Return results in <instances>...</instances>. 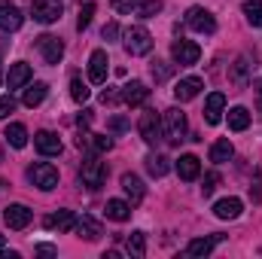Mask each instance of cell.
I'll list each match as a JSON object with an SVG mask.
<instances>
[{
    "instance_id": "obj_1",
    "label": "cell",
    "mask_w": 262,
    "mask_h": 259,
    "mask_svg": "<svg viewBox=\"0 0 262 259\" xmlns=\"http://www.w3.org/2000/svg\"><path fill=\"white\" fill-rule=\"evenodd\" d=\"M162 128H165V137L171 140V143H180L183 137H186V113L180 110V107H168L165 113H162Z\"/></svg>"
},
{
    "instance_id": "obj_2",
    "label": "cell",
    "mask_w": 262,
    "mask_h": 259,
    "mask_svg": "<svg viewBox=\"0 0 262 259\" xmlns=\"http://www.w3.org/2000/svg\"><path fill=\"white\" fill-rule=\"evenodd\" d=\"M122 46H125L128 55H149V52H152V34H149L143 25H134V28L125 31Z\"/></svg>"
},
{
    "instance_id": "obj_3",
    "label": "cell",
    "mask_w": 262,
    "mask_h": 259,
    "mask_svg": "<svg viewBox=\"0 0 262 259\" xmlns=\"http://www.w3.org/2000/svg\"><path fill=\"white\" fill-rule=\"evenodd\" d=\"M104 180H107V165L98 156H85V162L79 168V183L89 189H98V186H104Z\"/></svg>"
},
{
    "instance_id": "obj_4",
    "label": "cell",
    "mask_w": 262,
    "mask_h": 259,
    "mask_svg": "<svg viewBox=\"0 0 262 259\" xmlns=\"http://www.w3.org/2000/svg\"><path fill=\"white\" fill-rule=\"evenodd\" d=\"M28 180H31L37 189L49 192V189H55V186H58V168H55V165H49V162H34V165L28 168Z\"/></svg>"
},
{
    "instance_id": "obj_5",
    "label": "cell",
    "mask_w": 262,
    "mask_h": 259,
    "mask_svg": "<svg viewBox=\"0 0 262 259\" xmlns=\"http://www.w3.org/2000/svg\"><path fill=\"white\" fill-rule=\"evenodd\" d=\"M137 131H140V137H143L149 146H152V143H159V140L165 137V128H162V116H159L156 110H146V113H140Z\"/></svg>"
},
{
    "instance_id": "obj_6",
    "label": "cell",
    "mask_w": 262,
    "mask_h": 259,
    "mask_svg": "<svg viewBox=\"0 0 262 259\" xmlns=\"http://www.w3.org/2000/svg\"><path fill=\"white\" fill-rule=\"evenodd\" d=\"M171 58H174V64L180 67H192L198 64V58H201V46L192 43V40H174V46H171Z\"/></svg>"
},
{
    "instance_id": "obj_7",
    "label": "cell",
    "mask_w": 262,
    "mask_h": 259,
    "mask_svg": "<svg viewBox=\"0 0 262 259\" xmlns=\"http://www.w3.org/2000/svg\"><path fill=\"white\" fill-rule=\"evenodd\" d=\"M186 28H192L195 34H213L216 31V18L204 6H189L186 9Z\"/></svg>"
},
{
    "instance_id": "obj_8",
    "label": "cell",
    "mask_w": 262,
    "mask_h": 259,
    "mask_svg": "<svg viewBox=\"0 0 262 259\" xmlns=\"http://www.w3.org/2000/svg\"><path fill=\"white\" fill-rule=\"evenodd\" d=\"M31 15L40 25H52V21L61 18V0H34L31 3Z\"/></svg>"
},
{
    "instance_id": "obj_9",
    "label": "cell",
    "mask_w": 262,
    "mask_h": 259,
    "mask_svg": "<svg viewBox=\"0 0 262 259\" xmlns=\"http://www.w3.org/2000/svg\"><path fill=\"white\" fill-rule=\"evenodd\" d=\"M37 49H40V55L46 58V64H58V61L64 58V43H61L58 37H52V34H40V37H37Z\"/></svg>"
},
{
    "instance_id": "obj_10",
    "label": "cell",
    "mask_w": 262,
    "mask_h": 259,
    "mask_svg": "<svg viewBox=\"0 0 262 259\" xmlns=\"http://www.w3.org/2000/svg\"><path fill=\"white\" fill-rule=\"evenodd\" d=\"M31 220H34V213H31V207H25V204H9V207L3 210V223H6L9 229H15V232L28 229Z\"/></svg>"
},
{
    "instance_id": "obj_11",
    "label": "cell",
    "mask_w": 262,
    "mask_h": 259,
    "mask_svg": "<svg viewBox=\"0 0 262 259\" xmlns=\"http://www.w3.org/2000/svg\"><path fill=\"white\" fill-rule=\"evenodd\" d=\"M21 25H25L21 9L9 0H0V31H18Z\"/></svg>"
},
{
    "instance_id": "obj_12",
    "label": "cell",
    "mask_w": 262,
    "mask_h": 259,
    "mask_svg": "<svg viewBox=\"0 0 262 259\" xmlns=\"http://www.w3.org/2000/svg\"><path fill=\"white\" fill-rule=\"evenodd\" d=\"M34 146H37L40 156H58V153H61V137H58L55 131L43 128V131L34 134Z\"/></svg>"
},
{
    "instance_id": "obj_13",
    "label": "cell",
    "mask_w": 262,
    "mask_h": 259,
    "mask_svg": "<svg viewBox=\"0 0 262 259\" xmlns=\"http://www.w3.org/2000/svg\"><path fill=\"white\" fill-rule=\"evenodd\" d=\"M226 235H207V238H192L189 244H186V256H192V259H201V256H210L213 253V247L223 241Z\"/></svg>"
},
{
    "instance_id": "obj_14",
    "label": "cell",
    "mask_w": 262,
    "mask_h": 259,
    "mask_svg": "<svg viewBox=\"0 0 262 259\" xmlns=\"http://www.w3.org/2000/svg\"><path fill=\"white\" fill-rule=\"evenodd\" d=\"M107 64H110V61H107V52H104V49H95V52L89 55V79L98 82V85L107 82V73H110Z\"/></svg>"
},
{
    "instance_id": "obj_15",
    "label": "cell",
    "mask_w": 262,
    "mask_h": 259,
    "mask_svg": "<svg viewBox=\"0 0 262 259\" xmlns=\"http://www.w3.org/2000/svg\"><path fill=\"white\" fill-rule=\"evenodd\" d=\"M146 98H149V89H146V82H140V79H131L128 85H122V101H125L128 107H143V104H146Z\"/></svg>"
},
{
    "instance_id": "obj_16",
    "label": "cell",
    "mask_w": 262,
    "mask_h": 259,
    "mask_svg": "<svg viewBox=\"0 0 262 259\" xmlns=\"http://www.w3.org/2000/svg\"><path fill=\"white\" fill-rule=\"evenodd\" d=\"M223 110H226V95H223V92L207 95V104H204V122H207V125H220Z\"/></svg>"
},
{
    "instance_id": "obj_17",
    "label": "cell",
    "mask_w": 262,
    "mask_h": 259,
    "mask_svg": "<svg viewBox=\"0 0 262 259\" xmlns=\"http://www.w3.org/2000/svg\"><path fill=\"white\" fill-rule=\"evenodd\" d=\"M73 232H76L79 238H85V241H98V238H101V223H98L95 217L82 213V217H76V226H73Z\"/></svg>"
},
{
    "instance_id": "obj_18",
    "label": "cell",
    "mask_w": 262,
    "mask_h": 259,
    "mask_svg": "<svg viewBox=\"0 0 262 259\" xmlns=\"http://www.w3.org/2000/svg\"><path fill=\"white\" fill-rule=\"evenodd\" d=\"M31 76H34L31 64L15 61V64L9 67V73H6V85H9V92H12V89H21V85H28V82H31Z\"/></svg>"
},
{
    "instance_id": "obj_19",
    "label": "cell",
    "mask_w": 262,
    "mask_h": 259,
    "mask_svg": "<svg viewBox=\"0 0 262 259\" xmlns=\"http://www.w3.org/2000/svg\"><path fill=\"white\" fill-rule=\"evenodd\" d=\"M204 89V82L198 79V76H186V79H180L177 85H174V98L183 104V101H192V98H198V92Z\"/></svg>"
},
{
    "instance_id": "obj_20",
    "label": "cell",
    "mask_w": 262,
    "mask_h": 259,
    "mask_svg": "<svg viewBox=\"0 0 262 259\" xmlns=\"http://www.w3.org/2000/svg\"><path fill=\"white\" fill-rule=\"evenodd\" d=\"M73 226H76L73 210H55L46 217V229H52V232H73Z\"/></svg>"
},
{
    "instance_id": "obj_21",
    "label": "cell",
    "mask_w": 262,
    "mask_h": 259,
    "mask_svg": "<svg viewBox=\"0 0 262 259\" xmlns=\"http://www.w3.org/2000/svg\"><path fill=\"white\" fill-rule=\"evenodd\" d=\"M122 192L128 195V204L134 207V204H140L143 201V195H146V189H143V180L137 177V174H122Z\"/></svg>"
},
{
    "instance_id": "obj_22",
    "label": "cell",
    "mask_w": 262,
    "mask_h": 259,
    "mask_svg": "<svg viewBox=\"0 0 262 259\" xmlns=\"http://www.w3.org/2000/svg\"><path fill=\"white\" fill-rule=\"evenodd\" d=\"M241 210H244L241 198H223V201H216V204H213V213H216L220 220H238V217H241Z\"/></svg>"
},
{
    "instance_id": "obj_23",
    "label": "cell",
    "mask_w": 262,
    "mask_h": 259,
    "mask_svg": "<svg viewBox=\"0 0 262 259\" xmlns=\"http://www.w3.org/2000/svg\"><path fill=\"white\" fill-rule=\"evenodd\" d=\"M250 55H241L235 64H232V73H229V79H232V85H238V89H244L247 82H250Z\"/></svg>"
},
{
    "instance_id": "obj_24",
    "label": "cell",
    "mask_w": 262,
    "mask_h": 259,
    "mask_svg": "<svg viewBox=\"0 0 262 259\" xmlns=\"http://www.w3.org/2000/svg\"><path fill=\"white\" fill-rule=\"evenodd\" d=\"M174 168H177L180 180H195L198 174H201V159L198 156H180Z\"/></svg>"
},
{
    "instance_id": "obj_25",
    "label": "cell",
    "mask_w": 262,
    "mask_h": 259,
    "mask_svg": "<svg viewBox=\"0 0 262 259\" xmlns=\"http://www.w3.org/2000/svg\"><path fill=\"white\" fill-rule=\"evenodd\" d=\"M3 137H6V143H9L12 149H25V146H28V128H25L21 122H9L6 131H3Z\"/></svg>"
},
{
    "instance_id": "obj_26",
    "label": "cell",
    "mask_w": 262,
    "mask_h": 259,
    "mask_svg": "<svg viewBox=\"0 0 262 259\" xmlns=\"http://www.w3.org/2000/svg\"><path fill=\"white\" fill-rule=\"evenodd\" d=\"M104 213H107V220H113V223H125L131 217V204L122 201V198H110L107 207H104Z\"/></svg>"
},
{
    "instance_id": "obj_27",
    "label": "cell",
    "mask_w": 262,
    "mask_h": 259,
    "mask_svg": "<svg viewBox=\"0 0 262 259\" xmlns=\"http://www.w3.org/2000/svg\"><path fill=\"white\" fill-rule=\"evenodd\" d=\"M46 95H49V85H46V82H34V85H28V89H25L21 104L34 110V107H40V104L46 101Z\"/></svg>"
},
{
    "instance_id": "obj_28",
    "label": "cell",
    "mask_w": 262,
    "mask_h": 259,
    "mask_svg": "<svg viewBox=\"0 0 262 259\" xmlns=\"http://www.w3.org/2000/svg\"><path fill=\"white\" fill-rule=\"evenodd\" d=\"M232 156H235V146H232L226 137H223V140H216V143L210 146V162H213V165H223V162H229Z\"/></svg>"
},
{
    "instance_id": "obj_29",
    "label": "cell",
    "mask_w": 262,
    "mask_h": 259,
    "mask_svg": "<svg viewBox=\"0 0 262 259\" xmlns=\"http://www.w3.org/2000/svg\"><path fill=\"white\" fill-rule=\"evenodd\" d=\"M125 247H128V256L143 259V256H146V232H131Z\"/></svg>"
},
{
    "instance_id": "obj_30",
    "label": "cell",
    "mask_w": 262,
    "mask_h": 259,
    "mask_svg": "<svg viewBox=\"0 0 262 259\" xmlns=\"http://www.w3.org/2000/svg\"><path fill=\"white\" fill-rule=\"evenodd\" d=\"M250 125V113H247V107H232L229 110V128L232 131H244Z\"/></svg>"
},
{
    "instance_id": "obj_31",
    "label": "cell",
    "mask_w": 262,
    "mask_h": 259,
    "mask_svg": "<svg viewBox=\"0 0 262 259\" xmlns=\"http://www.w3.org/2000/svg\"><path fill=\"white\" fill-rule=\"evenodd\" d=\"M146 171H149L152 177H165V174L171 171V165H168V159H165V156L152 153V156H146Z\"/></svg>"
},
{
    "instance_id": "obj_32",
    "label": "cell",
    "mask_w": 262,
    "mask_h": 259,
    "mask_svg": "<svg viewBox=\"0 0 262 259\" xmlns=\"http://www.w3.org/2000/svg\"><path fill=\"white\" fill-rule=\"evenodd\" d=\"M162 12V0H137V6H134V15H140V18H156Z\"/></svg>"
},
{
    "instance_id": "obj_33",
    "label": "cell",
    "mask_w": 262,
    "mask_h": 259,
    "mask_svg": "<svg viewBox=\"0 0 262 259\" xmlns=\"http://www.w3.org/2000/svg\"><path fill=\"white\" fill-rule=\"evenodd\" d=\"M241 12L247 15V21H250L253 28H262V3L259 0H247V3L241 6Z\"/></svg>"
},
{
    "instance_id": "obj_34",
    "label": "cell",
    "mask_w": 262,
    "mask_h": 259,
    "mask_svg": "<svg viewBox=\"0 0 262 259\" xmlns=\"http://www.w3.org/2000/svg\"><path fill=\"white\" fill-rule=\"evenodd\" d=\"M70 98H73L76 104H85V101H89V85H85L79 76L70 79Z\"/></svg>"
},
{
    "instance_id": "obj_35",
    "label": "cell",
    "mask_w": 262,
    "mask_h": 259,
    "mask_svg": "<svg viewBox=\"0 0 262 259\" xmlns=\"http://www.w3.org/2000/svg\"><path fill=\"white\" fill-rule=\"evenodd\" d=\"M149 73H152V79H156V82H165V79L174 73V67L168 64V61H159V58H156V61L149 64Z\"/></svg>"
},
{
    "instance_id": "obj_36",
    "label": "cell",
    "mask_w": 262,
    "mask_h": 259,
    "mask_svg": "<svg viewBox=\"0 0 262 259\" xmlns=\"http://www.w3.org/2000/svg\"><path fill=\"white\" fill-rule=\"evenodd\" d=\"M92 18H95V3H85V6H79V15H76V28H79V31H85V28L92 25Z\"/></svg>"
},
{
    "instance_id": "obj_37",
    "label": "cell",
    "mask_w": 262,
    "mask_h": 259,
    "mask_svg": "<svg viewBox=\"0 0 262 259\" xmlns=\"http://www.w3.org/2000/svg\"><path fill=\"white\" fill-rule=\"evenodd\" d=\"M216 186H220V174H216V171H210V174L204 177V183H201V195H204V198H207V195H213Z\"/></svg>"
},
{
    "instance_id": "obj_38",
    "label": "cell",
    "mask_w": 262,
    "mask_h": 259,
    "mask_svg": "<svg viewBox=\"0 0 262 259\" xmlns=\"http://www.w3.org/2000/svg\"><path fill=\"white\" fill-rule=\"evenodd\" d=\"M12 110H15V98H12V95L0 98V119H6V116H9Z\"/></svg>"
},
{
    "instance_id": "obj_39",
    "label": "cell",
    "mask_w": 262,
    "mask_h": 259,
    "mask_svg": "<svg viewBox=\"0 0 262 259\" xmlns=\"http://www.w3.org/2000/svg\"><path fill=\"white\" fill-rule=\"evenodd\" d=\"M250 195H253V201H262V168H256V177H253Z\"/></svg>"
},
{
    "instance_id": "obj_40",
    "label": "cell",
    "mask_w": 262,
    "mask_h": 259,
    "mask_svg": "<svg viewBox=\"0 0 262 259\" xmlns=\"http://www.w3.org/2000/svg\"><path fill=\"white\" fill-rule=\"evenodd\" d=\"M101 34H104V40H107V43H113V40L119 37V25H116V21H110V25H104V31H101Z\"/></svg>"
},
{
    "instance_id": "obj_41",
    "label": "cell",
    "mask_w": 262,
    "mask_h": 259,
    "mask_svg": "<svg viewBox=\"0 0 262 259\" xmlns=\"http://www.w3.org/2000/svg\"><path fill=\"white\" fill-rule=\"evenodd\" d=\"M107 128H110V131H116V134H119V131H125V128H128V119H125V116H113Z\"/></svg>"
},
{
    "instance_id": "obj_42",
    "label": "cell",
    "mask_w": 262,
    "mask_h": 259,
    "mask_svg": "<svg viewBox=\"0 0 262 259\" xmlns=\"http://www.w3.org/2000/svg\"><path fill=\"white\" fill-rule=\"evenodd\" d=\"M137 6V0H113V9L116 12H131Z\"/></svg>"
},
{
    "instance_id": "obj_43",
    "label": "cell",
    "mask_w": 262,
    "mask_h": 259,
    "mask_svg": "<svg viewBox=\"0 0 262 259\" xmlns=\"http://www.w3.org/2000/svg\"><path fill=\"white\" fill-rule=\"evenodd\" d=\"M101 101H104V104H116V101H122V92H116V89H107V92L101 95Z\"/></svg>"
},
{
    "instance_id": "obj_44",
    "label": "cell",
    "mask_w": 262,
    "mask_h": 259,
    "mask_svg": "<svg viewBox=\"0 0 262 259\" xmlns=\"http://www.w3.org/2000/svg\"><path fill=\"white\" fill-rule=\"evenodd\" d=\"M253 95H256V110L262 113V79L259 82H253Z\"/></svg>"
},
{
    "instance_id": "obj_45",
    "label": "cell",
    "mask_w": 262,
    "mask_h": 259,
    "mask_svg": "<svg viewBox=\"0 0 262 259\" xmlns=\"http://www.w3.org/2000/svg\"><path fill=\"white\" fill-rule=\"evenodd\" d=\"M76 122H79V128H85V125L92 122V110H82V113L76 116Z\"/></svg>"
},
{
    "instance_id": "obj_46",
    "label": "cell",
    "mask_w": 262,
    "mask_h": 259,
    "mask_svg": "<svg viewBox=\"0 0 262 259\" xmlns=\"http://www.w3.org/2000/svg\"><path fill=\"white\" fill-rule=\"evenodd\" d=\"M37 253H46V256H52V253H55V247H49V244H40V247H37Z\"/></svg>"
},
{
    "instance_id": "obj_47",
    "label": "cell",
    "mask_w": 262,
    "mask_h": 259,
    "mask_svg": "<svg viewBox=\"0 0 262 259\" xmlns=\"http://www.w3.org/2000/svg\"><path fill=\"white\" fill-rule=\"evenodd\" d=\"M3 247H6V238H3V235H0V250H3Z\"/></svg>"
},
{
    "instance_id": "obj_48",
    "label": "cell",
    "mask_w": 262,
    "mask_h": 259,
    "mask_svg": "<svg viewBox=\"0 0 262 259\" xmlns=\"http://www.w3.org/2000/svg\"><path fill=\"white\" fill-rule=\"evenodd\" d=\"M0 82H3V61H0Z\"/></svg>"
}]
</instances>
